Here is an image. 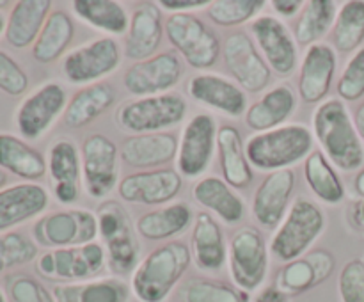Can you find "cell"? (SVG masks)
<instances>
[{"label": "cell", "mask_w": 364, "mask_h": 302, "mask_svg": "<svg viewBox=\"0 0 364 302\" xmlns=\"http://www.w3.org/2000/svg\"><path fill=\"white\" fill-rule=\"evenodd\" d=\"M336 91L341 102H358L364 96V46L348 59L340 75Z\"/></svg>", "instance_id": "44"}, {"label": "cell", "mask_w": 364, "mask_h": 302, "mask_svg": "<svg viewBox=\"0 0 364 302\" xmlns=\"http://www.w3.org/2000/svg\"><path fill=\"white\" fill-rule=\"evenodd\" d=\"M251 31L270 70L281 77L294 73L297 68V41L287 25L274 16H259L252 20Z\"/></svg>", "instance_id": "19"}, {"label": "cell", "mask_w": 364, "mask_h": 302, "mask_svg": "<svg viewBox=\"0 0 364 302\" xmlns=\"http://www.w3.org/2000/svg\"><path fill=\"white\" fill-rule=\"evenodd\" d=\"M295 188V173L291 169H281L269 173L259 183L252 199V215L256 222L267 230L279 226L290 208V199Z\"/></svg>", "instance_id": "21"}, {"label": "cell", "mask_w": 364, "mask_h": 302, "mask_svg": "<svg viewBox=\"0 0 364 302\" xmlns=\"http://www.w3.org/2000/svg\"><path fill=\"white\" fill-rule=\"evenodd\" d=\"M313 137H316L329 162L343 173H354L364 167V142L350 110L340 98L326 99L316 107Z\"/></svg>", "instance_id": "1"}, {"label": "cell", "mask_w": 364, "mask_h": 302, "mask_svg": "<svg viewBox=\"0 0 364 302\" xmlns=\"http://www.w3.org/2000/svg\"><path fill=\"white\" fill-rule=\"evenodd\" d=\"M6 181H7V176H6V173H4V171L0 169V190H2V188L6 187Z\"/></svg>", "instance_id": "54"}, {"label": "cell", "mask_w": 364, "mask_h": 302, "mask_svg": "<svg viewBox=\"0 0 364 302\" xmlns=\"http://www.w3.org/2000/svg\"><path fill=\"white\" fill-rule=\"evenodd\" d=\"M338 4L334 0H309L304 4L295 23V41L311 46L318 43L331 28L338 16Z\"/></svg>", "instance_id": "38"}, {"label": "cell", "mask_w": 364, "mask_h": 302, "mask_svg": "<svg viewBox=\"0 0 364 302\" xmlns=\"http://www.w3.org/2000/svg\"><path fill=\"white\" fill-rule=\"evenodd\" d=\"M38 256L34 240L18 231L0 234V274L18 265H27Z\"/></svg>", "instance_id": "43"}, {"label": "cell", "mask_w": 364, "mask_h": 302, "mask_svg": "<svg viewBox=\"0 0 364 302\" xmlns=\"http://www.w3.org/2000/svg\"><path fill=\"white\" fill-rule=\"evenodd\" d=\"M364 41V0H348L338 11L333 45L338 52H358Z\"/></svg>", "instance_id": "40"}, {"label": "cell", "mask_w": 364, "mask_h": 302, "mask_svg": "<svg viewBox=\"0 0 364 302\" xmlns=\"http://www.w3.org/2000/svg\"><path fill=\"white\" fill-rule=\"evenodd\" d=\"M313 149V134L306 124H283L262 131L245 142L249 163L259 171L290 169V166L308 158Z\"/></svg>", "instance_id": "3"}, {"label": "cell", "mask_w": 364, "mask_h": 302, "mask_svg": "<svg viewBox=\"0 0 364 302\" xmlns=\"http://www.w3.org/2000/svg\"><path fill=\"white\" fill-rule=\"evenodd\" d=\"M192 222V210L187 203H173L144 213L135 222V231L146 240L159 242L183 233Z\"/></svg>", "instance_id": "34"}, {"label": "cell", "mask_w": 364, "mask_h": 302, "mask_svg": "<svg viewBox=\"0 0 364 302\" xmlns=\"http://www.w3.org/2000/svg\"><path fill=\"white\" fill-rule=\"evenodd\" d=\"M265 6V0H213L208 16L219 27H237L251 21Z\"/></svg>", "instance_id": "42"}, {"label": "cell", "mask_w": 364, "mask_h": 302, "mask_svg": "<svg viewBox=\"0 0 364 302\" xmlns=\"http://www.w3.org/2000/svg\"><path fill=\"white\" fill-rule=\"evenodd\" d=\"M0 169L23 180H39L45 176L48 163L36 148L13 134H0Z\"/></svg>", "instance_id": "35"}, {"label": "cell", "mask_w": 364, "mask_h": 302, "mask_svg": "<svg viewBox=\"0 0 364 302\" xmlns=\"http://www.w3.org/2000/svg\"><path fill=\"white\" fill-rule=\"evenodd\" d=\"M71 7L80 20L107 34L121 36L128 32L130 18L116 0H75Z\"/></svg>", "instance_id": "39"}, {"label": "cell", "mask_w": 364, "mask_h": 302, "mask_svg": "<svg viewBox=\"0 0 364 302\" xmlns=\"http://www.w3.org/2000/svg\"><path fill=\"white\" fill-rule=\"evenodd\" d=\"M32 231L36 242L43 247L63 249L85 245L98 237V217L91 210L84 208L63 210L41 217Z\"/></svg>", "instance_id": "10"}, {"label": "cell", "mask_w": 364, "mask_h": 302, "mask_svg": "<svg viewBox=\"0 0 364 302\" xmlns=\"http://www.w3.org/2000/svg\"><path fill=\"white\" fill-rule=\"evenodd\" d=\"M228 263L235 286L240 290H258L269 272V249L262 231L252 226L240 227L231 237Z\"/></svg>", "instance_id": "6"}, {"label": "cell", "mask_w": 364, "mask_h": 302, "mask_svg": "<svg viewBox=\"0 0 364 302\" xmlns=\"http://www.w3.org/2000/svg\"><path fill=\"white\" fill-rule=\"evenodd\" d=\"M48 171L53 181V194L63 205H71L80 194L82 155L71 141H57L50 148Z\"/></svg>", "instance_id": "24"}, {"label": "cell", "mask_w": 364, "mask_h": 302, "mask_svg": "<svg viewBox=\"0 0 364 302\" xmlns=\"http://www.w3.org/2000/svg\"><path fill=\"white\" fill-rule=\"evenodd\" d=\"M194 199L205 208L212 210L226 224L240 222L244 217V199L217 176H206L199 180L192 188Z\"/></svg>", "instance_id": "33"}, {"label": "cell", "mask_w": 364, "mask_h": 302, "mask_svg": "<svg viewBox=\"0 0 364 302\" xmlns=\"http://www.w3.org/2000/svg\"><path fill=\"white\" fill-rule=\"evenodd\" d=\"M341 302H364V259H350L343 265L338 279Z\"/></svg>", "instance_id": "46"}, {"label": "cell", "mask_w": 364, "mask_h": 302, "mask_svg": "<svg viewBox=\"0 0 364 302\" xmlns=\"http://www.w3.org/2000/svg\"><path fill=\"white\" fill-rule=\"evenodd\" d=\"M9 6V2H7V0H2V2H0V7H7Z\"/></svg>", "instance_id": "57"}, {"label": "cell", "mask_w": 364, "mask_h": 302, "mask_svg": "<svg viewBox=\"0 0 364 302\" xmlns=\"http://www.w3.org/2000/svg\"><path fill=\"white\" fill-rule=\"evenodd\" d=\"M159 7H164L166 11H171L174 14H183L192 9H201V7H208L210 0H160Z\"/></svg>", "instance_id": "48"}, {"label": "cell", "mask_w": 364, "mask_h": 302, "mask_svg": "<svg viewBox=\"0 0 364 302\" xmlns=\"http://www.w3.org/2000/svg\"><path fill=\"white\" fill-rule=\"evenodd\" d=\"M166 34L171 45L194 70H206L219 59V39L208 25L194 14H171L166 21Z\"/></svg>", "instance_id": "9"}, {"label": "cell", "mask_w": 364, "mask_h": 302, "mask_svg": "<svg viewBox=\"0 0 364 302\" xmlns=\"http://www.w3.org/2000/svg\"><path fill=\"white\" fill-rule=\"evenodd\" d=\"M224 63L247 92H262L270 84V68L245 32H233L224 43Z\"/></svg>", "instance_id": "15"}, {"label": "cell", "mask_w": 364, "mask_h": 302, "mask_svg": "<svg viewBox=\"0 0 364 302\" xmlns=\"http://www.w3.org/2000/svg\"><path fill=\"white\" fill-rule=\"evenodd\" d=\"M107 261V251L102 244L75 245V247L52 249L38 258L36 269L48 279L64 283H80L95 279L103 270Z\"/></svg>", "instance_id": "7"}, {"label": "cell", "mask_w": 364, "mask_h": 302, "mask_svg": "<svg viewBox=\"0 0 364 302\" xmlns=\"http://www.w3.org/2000/svg\"><path fill=\"white\" fill-rule=\"evenodd\" d=\"M176 135L159 131V134L132 135L123 142L121 160L130 167L148 169L169 163L178 155Z\"/></svg>", "instance_id": "26"}, {"label": "cell", "mask_w": 364, "mask_h": 302, "mask_svg": "<svg viewBox=\"0 0 364 302\" xmlns=\"http://www.w3.org/2000/svg\"><path fill=\"white\" fill-rule=\"evenodd\" d=\"M7 291L13 302H55L52 291L27 274L7 277Z\"/></svg>", "instance_id": "45"}, {"label": "cell", "mask_w": 364, "mask_h": 302, "mask_svg": "<svg viewBox=\"0 0 364 302\" xmlns=\"http://www.w3.org/2000/svg\"><path fill=\"white\" fill-rule=\"evenodd\" d=\"M164 25L160 7L156 2H144L134 11L127 32V57L134 60H146L155 55L162 43Z\"/></svg>", "instance_id": "25"}, {"label": "cell", "mask_w": 364, "mask_h": 302, "mask_svg": "<svg viewBox=\"0 0 364 302\" xmlns=\"http://www.w3.org/2000/svg\"><path fill=\"white\" fill-rule=\"evenodd\" d=\"M187 91L196 102L220 110L226 116L238 117L247 112V98L240 85L215 73L196 75L188 80Z\"/></svg>", "instance_id": "23"}, {"label": "cell", "mask_w": 364, "mask_h": 302, "mask_svg": "<svg viewBox=\"0 0 364 302\" xmlns=\"http://www.w3.org/2000/svg\"><path fill=\"white\" fill-rule=\"evenodd\" d=\"M48 206V192L34 181L0 190V233L38 217Z\"/></svg>", "instance_id": "22"}, {"label": "cell", "mask_w": 364, "mask_h": 302, "mask_svg": "<svg viewBox=\"0 0 364 302\" xmlns=\"http://www.w3.org/2000/svg\"><path fill=\"white\" fill-rule=\"evenodd\" d=\"M217 124L210 114H198L183 128L178 144V173L198 178L208 169L217 148Z\"/></svg>", "instance_id": "14"}, {"label": "cell", "mask_w": 364, "mask_h": 302, "mask_svg": "<svg viewBox=\"0 0 364 302\" xmlns=\"http://www.w3.org/2000/svg\"><path fill=\"white\" fill-rule=\"evenodd\" d=\"M50 9V0H20L14 4L6 23V41L14 48L34 45L52 13Z\"/></svg>", "instance_id": "27"}, {"label": "cell", "mask_w": 364, "mask_h": 302, "mask_svg": "<svg viewBox=\"0 0 364 302\" xmlns=\"http://www.w3.org/2000/svg\"><path fill=\"white\" fill-rule=\"evenodd\" d=\"M75 28L70 14L63 9L52 11L45 27L32 45V57L41 64L59 59L73 39Z\"/></svg>", "instance_id": "36"}, {"label": "cell", "mask_w": 364, "mask_h": 302, "mask_svg": "<svg viewBox=\"0 0 364 302\" xmlns=\"http://www.w3.org/2000/svg\"><path fill=\"white\" fill-rule=\"evenodd\" d=\"M354 190H355V194L359 195V199L364 198V167H363L361 171H359L358 176H355Z\"/></svg>", "instance_id": "53"}, {"label": "cell", "mask_w": 364, "mask_h": 302, "mask_svg": "<svg viewBox=\"0 0 364 302\" xmlns=\"http://www.w3.org/2000/svg\"><path fill=\"white\" fill-rule=\"evenodd\" d=\"M217 149H219L224 181L235 188L249 187L252 181V166L245 155V146L242 142L240 131L231 124L219 128Z\"/></svg>", "instance_id": "31"}, {"label": "cell", "mask_w": 364, "mask_h": 302, "mask_svg": "<svg viewBox=\"0 0 364 302\" xmlns=\"http://www.w3.org/2000/svg\"><path fill=\"white\" fill-rule=\"evenodd\" d=\"M304 4L306 2H302V0H272L270 6H272L274 11H276L277 14H281V16L291 18L295 16L299 11H302Z\"/></svg>", "instance_id": "49"}, {"label": "cell", "mask_w": 364, "mask_h": 302, "mask_svg": "<svg viewBox=\"0 0 364 302\" xmlns=\"http://www.w3.org/2000/svg\"><path fill=\"white\" fill-rule=\"evenodd\" d=\"M66 91L57 82H48L36 89L21 102L16 112V126L25 139H39L53 121L66 110Z\"/></svg>", "instance_id": "16"}, {"label": "cell", "mask_w": 364, "mask_h": 302, "mask_svg": "<svg viewBox=\"0 0 364 302\" xmlns=\"http://www.w3.org/2000/svg\"><path fill=\"white\" fill-rule=\"evenodd\" d=\"M336 269V259L327 249H313L294 261L284 263L276 276L277 290L288 297L302 295L329 279Z\"/></svg>", "instance_id": "17"}, {"label": "cell", "mask_w": 364, "mask_h": 302, "mask_svg": "<svg viewBox=\"0 0 364 302\" xmlns=\"http://www.w3.org/2000/svg\"><path fill=\"white\" fill-rule=\"evenodd\" d=\"M98 234L107 245V259L112 272L134 274L139 261V242L130 227L128 213L116 201H109L100 206L98 213Z\"/></svg>", "instance_id": "8"}, {"label": "cell", "mask_w": 364, "mask_h": 302, "mask_svg": "<svg viewBox=\"0 0 364 302\" xmlns=\"http://www.w3.org/2000/svg\"><path fill=\"white\" fill-rule=\"evenodd\" d=\"M121 64V48L116 39L100 38L71 50L63 60V71L71 84H96L116 71Z\"/></svg>", "instance_id": "12"}, {"label": "cell", "mask_w": 364, "mask_h": 302, "mask_svg": "<svg viewBox=\"0 0 364 302\" xmlns=\"http://www.w3.org/2000/svg\"><path fill=\"white\" fill-rule=\"evenodd\" d=\"M192 252L183 242H167L149 252L132 274V293L141 302H164L191 266Z\"/></svg>", "instance_id": "2"}, {"label": "cell", "mask_w": 364, "mask_h": 302, "mask_svg": "<svg viewBox=\"0 0 364 302\" xmlns=\"http://www.w3.org/2000/svg\"><path fill=\"white\" fill-rule=\"evenodd\" d=\"M181 174L174 169H149L128 174L117 185L121 199L134 205H164L180 194Z\"/></svg>", "instance_id": "18"}, {"label": "cell", "mask_w": 364, "mask_h": 302, "mask_svg": "<svg viewBox=\"0 0 364 302\" xmlns=\"http://www.w3.org/2000/svg\"><path fill=\"white\" fill-rule=\"evenodd\" d=\"M183 302H251V295L237 286L213 279H191L180 290Z\"/></svg>", "instance_id": "41"}, {"label": "cell", "mask_w": 364, "mask_h": 302, "mask_svg": "<svg viewBox=\"0 0 364 302\" xmlns=\"http://www.w3.org/2000/svg\"><path fill=\"white\" fill-rule=\"evenodd\" d=\"M336 50L327 43L309 46L299 71V96L304 103H322L329 95L336 73Z\"/></svg>", "instance_id": "20"}, {"label": "cell", "mask_w": 364, "mask_h": 302, "mask_svg": "<svg viewBox=\"0 0 364 302\" xmlns=\"http://www.w3.org/2000/svg\"><path fill=\"white\" fill-rule=\"evenodd\" d=\"M348 222L350 226L358 231L359 234L364 237V198L359 199L358 203H354V206L348 212Z\"/></svg>", "instance_id": "50"}, {"label": "cell", "mask_w": 364, "mask_h": 302, "mask_svg": "<svg viewBox=\"0 0 364 302\" xmlns=\"http://www.w3.org/2000/svg\"><path fill=\"white\" fill-rule=\"evenodd\" d=\"M116 102V91L107 82L85 85L75 92L64 110V123L70 128H82L102 116Z\"/></svg>", "instance_id": "32"}, {"label": "cell", "mask_w": 364, "mask_h": 302, "mask_svg": "<svg viewBox=\"0 0 364 302\" xmlns=\"http://www.w3.org/2000/svg\"><path fill=\"white\" fill-rule=\"evenodd\" d=\"M295 105H297V99H295L294 89L288 84L276 85L249 107L245 112V124L256 134L283 126L284 121L295 110Z\"/></svg>", "instance_id": "28"}, {"label": "cell", "mask_w": 364, "mask_h": 302, "mask_svg": "<svg viewBox=\"0 0 364 302\" xmlns=\"http://www.w3.org/2000/svg\"><path fill=\"white\" fill-rule=\"evenodd\" d=\"M6 23H7V21L4 20V16H2V14H0V36H2L4 32H6Z\"/></svg>", "instance_id": "55"}, {"label": "cell", "mask_w": 364, "mask_h": 302, "mask_svg": "<svg viewBox=\"0 0 364 302\" xmlns=\"http://www.w3.org/2000/svg\"><path fill=\"white\" fill-rule=\"evenodd\" d=\"M187 116V102L178 92L144 96L123 103L117 109V123L135 135L159 134L178 126Z\"/></svg>", "instance_id": "5"}, {"label": "cell", "mask_w": 364, "mask_h": 302, "mask_svg": "<svg viewBox=\"0 0 364 302\" xmlns=\"http://www.w3.org/2000/svg\"><path fill=\"white\" fill-rule=\"evenodd\" d=\"M132 288L121 277L59 283L52 293L55 302H128Z\"/></svg>", "instance_id": "30"}, {"label": "cell", "mask_w": 364, "mask_h": 302, "mask_svg": "<svg viewBox=\"0 0 364 302\" xmlns=\"http://www.w3.org/2000/svg\"><path fill=\"white\" fill-rule=\"evenodd\" d=\"M192 258L205 272H217L226 263V244L223 230L210 213H198L192 227Z\"/></svg>", "instance_id": "29"}, {"label": "cell", "mask_w": 364, "mask_h": 302, "mask_svg": "<svg viewBox=\"0 0 364 302\" xmlns=\"http://www.w3.org/2000/svg\"><path fill=\"white\" fill-rule=\"evenodd\" d=\"M304 178L313 194L326 205H340L345 199V185L323 151H311L304 162Z\"/></svg>", "instance_id": "37"}, {"label": "cell", "mask_w": 364, "mask_h": 302, "mask_svg": "<svg viewBox=\"0 0 364 302\" xmlns=\"http://www.w3.org/2000/svg\"><path fill=\"white\" fill-rule=\"evenodd\" d=\"M323 230L326 215L322 208L308 199H297L274 233L270 251L279 261H294L309 252Z\"/></svg>", "instance_id": "4"}, {"label": "cell", "mask_w": 364, "mask_h": 302, "mask_svg": "<svg viewBox=\"0 0 364 302\" xmlns=\"http://www.w3.org/2000/svg\"><path fill=\"white\" fill-rule=\"evenodd\" d=\"M0 302H7V297H6V293H4L2 288H0Z\"/></svg>", "instance_id": "56"}, {"label": "cell", "mask_w": 364, "mask_h": 302, "mask_svg": "<svg viewBox=\"0 0 364 302\" xmlns=\"http://www.w3.org/2000/svg\"><path fill=\"white\" fill-rule=\"evenodd\" d=\"M82 169L85 190L91 198L102 199L114 190L119 180V151L103 134H91L82 144Z\"/></svg>", "instance_id": "11"}, {"label": "cell", "mask_w": 364, "mask_h": 302, "mask_svg": "<svg viewBox=\"0 0 364 302\" xmlns=\"http://www.w3.org/2000/svg\"><path fill=\"white\" fill-rule=\"evenodd\" d=\"M354 123H355V128H358V131H359V137H361V141L364 142V103L363 105H359L358 110H355Z\"/></svg>", "instance_id": "52"}, {"label": "cell", "mask_w": 364, "mask_h": 302, "mask_svg": "<svg viewBox=\"0 0 364 302\" xmlns=\"http://www.w3.org/2000/svg\"><path fill=\"white\" fill-rule=\"evenodd\" d=\"M252 302H290V297L284 295L281 290H277L276 286H269L263 288Z\"/></svg>", "instance_id": "51"}, {"label": "cell", "mask_w": 364, "mask_h": 302, "mask_svg": "<svg viewBox=\"0 0 364 302\" xmlns=\"http://www.w3.org/2000/svg\"><path fill=\"white\" fill-rule=\"evenodd\" d=\"M181 75L183 66L180 57L173 52H162L132 64L124 73L123 84L130 95L144 98L169 92L180 82Z\"/></svg>", "instance_id": "13"}, {"label": "cell", "mask_w": 364, "mask_h": 302, "mask_svg": "<svg viewBox=\"0 0 364 302\" xmlns=\"http://www.w3.org/2000/svg\"><path fill=\"white\" fill-rule=\"evenodd\" d=\"M27 87L28 77L23 68L0 50V91L9 96H20L27 91Z\"/></svg>", "instance_id": "47"}]
</instances>
